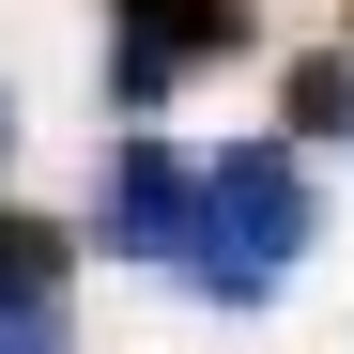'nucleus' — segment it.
<instances>
[{
  "label": "nucleus",
  "mask_w": 354,
  "mask_h": 354,
  "mask_svg": "<svg viewBox=\"0 0 354 354\" xmlns=\"http://www.w3.org/2000/svg\"><path fill=\"white\" fill-rule=\"evenodd\" d=\"M308 231H324L308 154H292V139H231V154H201V247H185V292L262 308V292L308 262Z\"/></svg>",
  "instance_id": "nucleus-1"
},
{
  "label": "nucleus",
  "mask_w": 354,
  "mask_h": 354,
  "mask_svg": "<svg viewBox=\"0 0 354 354\" xmlns=\"http://www.w3.org/2000/svg\"><path fill=\"white\" fill-rule=\"evenodd\" d=\"M231 46H247V0H108V93L124 108H169Z\"/></svg>",
  "instance_id": "nucleus-2"
},
{
  "label": "nucleus",
  "mask_w": 354,
  "mask_h": 354,
  "mask_svg": "<svg viewBox=\"0 0 354 354\" xmlns=\"http://www.w3.org/2000/svg\"><path fill=\"white\" fill-rule=\"evenodd\" d=\"M16 292H62V231L46 216H0V308H16Z\"/></svg>",
  "instance_id": "nucleus-5"
},
{
  "label": "nucleus",
  "mask_w": 354,
  "mask_h": 354,
  "mask_svg": "<svg viewBox=\"0 0 354 354\" xmlns=\"http://www.w3.org/2000/svg\"><path fill=\"white\" fill-rule=\"evenodd\" d=\"M0 154H16V108H0Z\"/></svg>",
  "instance_id": "nucleus-7"
},
{
  "label": "nucleus",
  "mask_w": 354,
  "mask_h": 354,
  "mask_svg": "<svg viewBox=\"0 0 354 354\" xmlns=\"http://www.w3.org/2000/svg\"><path fill=\"white\" fill-rule=\"evenodd\" d=\"M93 247H108V262H185V247H201V154L124 139L108 185H93Z\"/></svg>",
  "instance_id": "nucleus-3"
},
{
  "label": "nucleus",
  "mask_w": 354,
  "mask_h": 354,
  "mask_svg": "<svg viewBox=\"0 0 354 354\" xmlns=\"http://www.w3.org/2000/svg\"><path fill=\"white\" fill-rule=\"evenodd\" d=\"M0 354H77V324H62V292H16V308H0Z\"/></svg>",
  "instance_id": "nucleus-6"
},
{
  "label": "nucleus",
  "mask_w": 354,
  "mask_h": 354,
  "mask_svg": "<svg viewBox=\"0 0 354 354\" xmlns=\"http://www.w3.org/2000/svg\"><path fill=\"white\" fill-rule=\"evenodd\" d=\"M292 139H354V46L292 62Z\"/></svg>",
  "instance_id": "nucleus-4"
}]
</instances>
